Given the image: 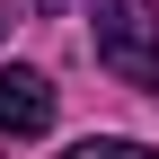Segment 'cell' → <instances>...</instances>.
<instances>
[{"label":"cell","mask_w":159,"mask_h":159,"mask_svg":"<svg viewBox=\"0 0 159 159\" xmlns=\"http://www.w3.org/2000/svg\"><path fill=\"white\" fill-rule=\"evenodd\" d=\"M53 106H62V97H53V80H44V71H27V62H9V71H0V133L35 142V133L53 124Z\"/></svg>","instance_id":"obj_2"},{"label":"cell","mask_w":159,"mask_h":159,"mask_svg":"<svg viewBox=\"0 0 159 159\" xmlns=\"http://www.w3.org/2000/svg\"><path fill=\"white\" fill-rule=\"evenodd\" d=\"M97 62L124 89L159 97V9L150 0H97Z\"/></svg>","instance_id":"obj_1"},{"label":"cell","mask_w":159,"mask_h":159,"mask_svg":"<svg viewBox=\"0 0 159 159\" xmlns=\"http://www.w3.org/2000/svg\"><path fill=\"white\" fill-rule=\"evenodd\" d=\"M62 159H159L150 142H115V133H97V142H71Z\"/></svg>","instance_id":"obj_3"}]
</instances>
